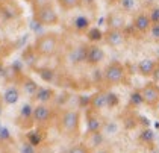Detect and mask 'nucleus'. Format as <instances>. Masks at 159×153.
<instances>
[{"mask_svg": "<svg viewBox=\"0 0 159 153\" xmlns=\"http://www.w3.org/2000/svg\"><path fill=\"white\" fill-rule=\"evenodd\" d=\"M59 46H61V38L58 34H53V32H49V34H44V35L38 36L35 44H34V49L39 56H44V58H50V56H55L59 50Z\"/></svg>", "mask_w": 159, "mask_h": 153, "instance_id": "obj_1", "label": "nucleus"}, {"mask_svg": "<svg viewBox=\"0 0 159 153\" xmlns=\"http://www.w3.org/2000/svg\"><path fill=\"white\" fill-rule=\"evenodd\" d=\"M80 126V112L77 109L62 111L58 121V128L64 135H77Z\"/></svg>", "mask_w": 159, "mask_h": 153, "instance_id": "obj_2", "label": "nucleus"}, {"mask_svg": "<svg viewBox=\"0 0 159 153\" xmlns=\"http://www.w3.org/2000/svg\"><path fill=\"white\" fill-rule=\"evenodd\" d=\"M126 79V67L118 61H112L103 70V81L108 86H115L124 82Z\"/></svg>", "mask_w": 159, "mask_h": 153, "instance_id": "obj_3", "label": "nucleus"}, {"mask_svg": "<svg viewBox=\"0 0 159 153\" xmlns=\"http://www.w3.org/2000/svg\"><path fill=\"white\" fill-rule=\"evenodd\" d=\"M34 17L41 26H56L59 23V15L53 3H46L34 9Z\"/></svg>", "mask_w": 159, "mask_h": 153, "instance_id": "obj_4", "label": "nucleus"}, {"mask_svg": "<svg viewBox=\"0 0 159 153\" xmlns=\"http://www.w3.org/2000/svg\"><path fill=\"white\" fill-rule=\"evenodd\" d=\"M141 97H143V102L150 108H156L159 105V85H156L155 82H148L146 83L141 90Z\"/></svg>", "mask_w": 159, "mask_h": 153, "instance_id": "obj_5", "label": "nucleus"}, {"mask_svg": "<svg viewBox=\"0 0 159 153\" xmlns=\"http://www.w3.org/2000/svg\"><path fill=\"white\" fill-rule=\"evenodd\" d=\"M53 118V111L49 105H43L38 103L37 106H34V124H37L39 128L47 126Z\"/></svg>", "mask_w": 159, "mask_h": 153, "instance_id": "obj_6", "label": "nucleus"}, {"mask_svg": "<svg viewBox=\"0 0 159 153\" xmlns=\"http://www.w3.org/2000/svg\"><path fill=\"white\" fill-rule=\"evenodd\" d=\"M105 58H106V53L100 46H97V44H88L86 46L85 64L91 65V67H97L105 61Z\"/></svg>", "mask_w": 159, "mask_h": 153, "instance_id": "obj_7", "label": "nucleus"}, {"mask_svg": "<svg viewBox=\"0 0 159 153\" xmlns=\"http://www.w3.org/2000/svg\"><path fill=\"white\" fill-rule=\"evenodd\" d=\"M102 129H103V120L98 115V112L88 109V112H86V133L88 135L100 133Z\"/></svg>", "mask_w": 159, "mask_h": 153, "instance_id": "obj_8", "label": "nucleus"}, {"mask_svg": "<svg viewBox=\"0 0 159 153\" xmlns=\"http://www.w3.org/2000/svg\"><path fill=\"white\" fill-rule=\"evenodd\" d=\"M103 41L111 47H120L126 41V32L124 30L108 29L106 32H103Z\"/></svg>", "mask_w": 159, "mask_h": 153, "instance_id": "obj_9", "label": "nucleus"}, {"mask_svg": "<svg viewBox=\"0 0 159 153\" xmlns=\"http://www.w3.org/2000/svg\"><path fill=\"white\" fill-rule=\"evenodd\" d=\"M17 124L23 129H30L34 126V106L26 103L20 109V115L17 118Z\"/></svg>", "mask_w": 159, "mask_h": 153, "instance_id": "obj_10", "label": "nucleus"}, {"mask_svg": "<svg viewBox=\"0 0 159 153\" xmlns=\"http://www.w3.org/2000/svg\"><path fill=\"white\" fill-rule=\"evenodd\" d=\"M0 14L8 20H12L21 15V8H18V5L12 0H0Z\"/></svg>", "mask_w": 159, "mask_h": 153, "instance_id": "obj_11", "label": "nucleus"}, {"mask_svg": "<svg viewBox=\"0 0 159 153\" xmlns=\"http://www.w3.org/2000/svg\"><path fill=\"white\" fill-rule=\"evenodd\" d=\"M150 26H152V21H150L147 12L136 14L134 21H132V27H134L135 32H138V34H147L150 30Z\"/></svg>", "mask_w": 159, "mask_h": 153, "instance_id": "obj_12", "label": "nucleus"}, {"mask_svg": "<svg viewBox=\"0 0 159 153\" xmlns=\"http://www.w3.org/2000/svg\"><path fill=\"white\" fill-rule=\"evenodd\" d=\"M158 67H159L158 62H156L155 59H150V58L141 59V61L136 64V70H138V73H139L141 76H144V77L153 76Z\"/></svg>", "mask_w": 159, "mask_h": 153, "instance_id": "obj_13", "label": "nucleus"}, {"mask_svg": "<svg viewBox=\"0 0 159 153\" xmlns=\"http://www.w3.org/2000/svg\"><path fill=\"white\" fill-rule=\"evenodd\" d=\"M89 108L93 111H102L108 108V91H97L89 97Z\"/></svg>", "mask_w": 159, "mask_h": 153, "instance_id": "obj_14", "label": "nucleus"}, {"mask_svg": "<svg viewBox=\"0 0 159 153\" xmlns=\"http://www.w3.org/2000/svg\"><path fill=\"white\" fill-rule=\"evenodd\" d=\"M106 24H108V29L126 30V18L123 14H118V12H111L106 17Z\"/></svg>", "mask_w": 159, "mask_h": 153, "instance_id": "obj_15", "label": "nucleus"}, {"mask_svg": "<svg viewBox=\"0 0 159 153\" xmlns=\"http://www.w3.org/2000/svg\"><path fill=\"white\" fill-rule=\"evenodd\" d=\"M55 95H56V93H55L53 88H50V86H39L38 91L35 93V95H34V99L37 100L38 103L47 105L49 102H52L55 99Z\"/></svg>", "mask_w": 159, "mask_h": 153, "instance_id": "obj_16", "label": "nucleus"}, {"mask_svg": "<svg viewBox=\"0 0 159 153\" xmlns=\"http://www.w3.org/2000/svg\"><path fill=\"white\" fill-rule=\"evenodd\" d=\"M85 53H86V44H80V46H77V47L71 49L70 53H68L70 64L77 65V64H80V62H85Z\"/></svg>", "mask_w": 159, "mask_h": 153, "instance_id": "obj_17", "label": "nucleus"}, {"mask_svg": "<svg viewBox=\"0 0 159 153\" xmlns=\"http://www.w3.org/2000/svg\"><path fill=\"white\" fill-rule=\"evenodd\" d=\"M20 95H21V91L18 86H8L3 93V102L6 105H15L18 100H20Z\"/></svg>", "mask_w": 159, "mask_h": 153, "instance_id": "obj_18", "label": "nucleus"}, {"mask_svg": "<svg viewBox=\"0 0 159 153\" xmlns=\"http://www.w3.org/2000/svg\"><path fill=\"white\" fill-rule=\"evenodd\" d=\"M20 86H21V90L25 91L26 94L30 95V97H34L35 93L38 91V88H39V85H38L32 77H29V76H23V77H21Z\"/></svg>", "mask_w": 159, "mask_h": 153, "instance_id": "obj_19", "label": "nucleus"}, {"mask_svg": "<svg viewBox=\"0 0 159 153\" xmlns=\"http://www.w3.org/2000/svg\"><path fill=\"white\" fill-rule=\"evenodd\" d=\"M56 3L59 5L62 11H73L82 6L84 0H56Z\"/></svg>", "mask_w": 159, "mask_h": 153, "instance_id": "obj_20", "label": "nucleus"}, {"mask_svg": "<svg viewBox=\"0 0 159 153\" xmlns=\"http://www.w3.org/2000/svg\"><path fill=\"white\" fill-rule=\"evenodd\" d=\"M86 36L93 44H97L98 41H103V32L100 30V27H89L86 30Z\"/></svg>", "mask_w": 159, "mask_h": 153, "instance_id": "obj_21", "label": "nucleus"}, {"mask_svg": "<svg viewBox=\"0 0 159 153\" xmlns=\"http://www.w3.org/2000/svg\"><path fill=\"white\" fill-rule=\"evenodd\" d=\"M136 0H118V6L121 8V11L124 12H132L136 8Z\"/></svg>", "mask_w": 159, "mask_h": 153, "instance_id": "obj_22", "label": "nucleus"}, {"mask_svg": "<svg viewBox=\"0 0 159 153\" xmlns=\"http://www.w3.org/2000/svg\"><path fill=\"white\" fill-rule=\"evenodd\" d=\"M74 26L79 32H84V30H88L89 29V20L85 18V17H77L74 20Z\"/></svg>", "mask_w": 159, "mask_h": 153, "instance_id": "obj_23", "label": "nucleus"}, {"mask_svg": "<svg viewBox=\"0 0 159 153\" xmlns=\"http://www.w3.org/2000/svg\"><path fill=\"white\" fill-rule=\"evenodd\" d=\"M139 140L143 142H146V144H153V141H155V132L150 129H144L141 132V135H139Z\"/></svg>", "mask_w": 159, "mask_h": 153, "instance_id": "obj_24", "label": "nucleus"}, {"mask_svg": "<svg viewBox=\"0 0 159 153\" xmlns=\"http://www.w3.org/2000/svg\"><path fill=\"white\" fill-rule=\"evenodd\" d=\"M38 74L49 83L55 79V71L50 70V68H38Z\"/></svg>", "mask_w": 159, "mask_h": 153, "instance_id": "obj_25", "label": "nucleus"}, {"mask_svg": "<svg viewBox=\"0 0 159 153\" xmlns=\"http://www.w3.org/2000/svg\"><path fill=\"white\" fill-rule=\"evenodd\" d=\"M67 153H91V152H89V149L86 147L85 144L79 142V144H74V146H71V147L68 149V152H67Z\"/></svg>", "mask_w": 159, "mask_h": 153, "instance_id": "obj_26", "label": "nucleus"}, {"mask_svg": "<svg viewBox=\"0 0 159 153\" xmlns=\"http://www.w3.org/2000/svg\"><path fill=\"white\" fill-rule=\"evenodd\" d=\"M27 142H30L34 147L39 146V142H41L39 133H37V132H29V133H27Z\"/></svg>", "mask_w": 159, "mask_h": 153, "instance_id": "obj_27", "label": "nucleus"}, {"mask_svg": "<svg viewBox=\"0 0 159 153\" xmlns=\"http://www.w3.org/2000/svg\"><path fill=\"white\" fill-rule=\"evenodd\" d=\"M148 18H150L152 24L159 23V6H153V8L148 11Z\"/></svg>", "mask_w": 159, "mask_h": 153, "instance_id": "obj_28", "label": "nucleus"}, {"mask_svg": "<svg viewBox=\"0 0 159 153\" xmlns=\"http://www.w3.org/2000/svg\"><path fill=\"white\" fill-rule=\"evenodd\" d=\"M144 102H143V97H141V93L139 91H134L132 95H130V105L132 106H139L143 105Z\"/></svg>", "mask_w": 159, "mask_h": 153, "instance_id": "obj_29", "label": "nucleus"}, {"mask_svg": "<svg viewBox=\"0 0 159 153\" xmlns=\"http://www.w3.org/2000/svg\"><path fill=\"white\" fill-rule=\"evenodd\" d=\"M118 103H120V99H118V95L114 94V93H111V91H108V108L117 106Z\"/></svg>", "mask_w": 159, "mask_h": 153, "instance_id": "obj_30", "label": "nucleus"}, {"mask_svg": "<svg viewBox=\"0 0 159 153\" xmlns=\"http://www.w3.org/2000/svg\"><path fill=\"white\" fill-rule=\"evenodd\" d=\"M150 36L153 41H159V23L158 24H152L150 26Z\"/></svg>", "mask_w": 159, "mask_h": 153, "instance_id": "obj_31", "label": "nucleus"}, {"mask_svg": "<svg viewBox=\"0 0 159 153\" xmlns=\"http://www.w3.org/2000/svg\"><path fill=\"white\" fill-rule=\"evenodd\" d=\"M20 152L21 153H35V147H34L30 142H25V144H21Z\"/></svg>", "mask_w": 159, "mask_h": 153, "instance_id": "obj_32", "label": "nucleus"}, {"mask_svg": "<svg viewBox=\"0 0 159 153\" xmlns=\"http://www.w3.org/2000/svg\"><path fill=\"white\" fill-rule=\"evenodd\" d=\"M46 3H52V0H32V8L35 9L41 5H46Z\"/></svg>", "mask_w": 159, "mask_h": 153, "instance_id": "obj_33", "label": "nucleus"}, {"mask_svg": "<svg viewBox=\"0 0 159 153\" xmlns=\"http://www.w3.org/2000/svg\"><path fill=\"white\" fill-rule=\"evenodd\" d=\"M96 153H108V152H105V150H100V152H96Z\"/></svg>", "mask_w": 159, "mask_h": 153, "instance_id": "obj_34", "label": "nucleus"}, {"mask_svg": "<svg viewBox=\"0 0 159 153\" xmlns=\"http://www.w3.org/2000/svg\"><path fill=\"white\" fill-rule=\"evenodd\" d=\"M25 2H27V3H32V0H25Z\"/></svg>", "mask_w": 159, "mask_h": 153, "instance_id": "obj_35", "label": "nucleus"}]
</instances>
